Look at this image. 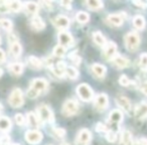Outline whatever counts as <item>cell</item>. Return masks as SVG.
<instances>
[{
    "label": "cell",
    "mask_w": 147,
    "mask_h": 145,
    "mask_svg": "<svg viewBox=\"0 0 147 145\" xmlns=\"http://www.w3.org/2000/svg\"><path fill=\"white\" fill-rule=\"evenodd\" d=\"M26 121H27V123H28L29 127L33 128L34 130H36V128L39 126V119H38V117L36 116V114L33 112L27 113Z\"/></svg>",
    "instance_id": "obj_21"
},
{
    "label": "cell",
    "mask_w": 147,
    "mask_h": 145,
    "mask_svg": "<svg viewBox=\"0 0 147 145\" xmlns=\"http://www.w3.org/2000/svg\"><path fill=\"white\" fill-rule=\"evenodd\" d=\"M2 75H3V71H2L1 69H0V77L2 76Z\"/></svg>",
    "instance_id": "obj_50"
},
{
    "label": "cell",
    "mask_w": 147,
    "mask_h": 145,
    "mask_svg": "<svg viewBox=\"0 0 147 145\" xmlns=\"http://www.w3.org/2000/svg\"><path fill=\"white\" fill-rule=\"evenodd\" d=\"M53 132H55V134L57 135V137H59V138H63V137H65V134H67V132H65V130L63 128H55Z\"/></svg>",
    "instance_id": "obj_40"
},
{
    "label": "cell",
    "mask_w": 147,
    "mask_h": 145,
    "mask_svg": "<svg viewBox=\"0 0 147 145\" xmlns=\"http://www.w3.org/2000/svg\"><path fill=\"white\" fill-rule=\"evenodd\" d=\"M123 20H124L123 16L121 14H118V13H113V14L108 15V17H107V21L113 26H121Z\"/></svg>",
    "instance_id": "obj_17"
},
{
    "label": "cell",
    "mask_w": 147,
    "mask_h": 145,
    "mask_svg": "<svg viewBox=\"0 0 147 145\" xmlns=\"http://www.w3.org/2000/svg\"><path fill=\"white\" fill-rule=\"evenodd\" d=\"M9 105L13 108H19L23 105L24 103V99H23V93L20 89L15 88L9 95L8 98Z\"/></svg>",
    "instance_id": "obj_3"
},
{
    "label": "cell",
    "mask_w": 147,
    "mask_h": 145,
    "mask_svg": "<svg viewBox=\"0 0 147 145\" xmlns=\"http://www.w3.org/2000/svg\"><path fill=\"white\" fill-rule=\"evenodd\" d=\"M93 40L96 45H98L99 47H105L107 43L106 41V38L105 36L100 32V31H95L93 33Z\"/></svg>",
    "instance_id": "obj_25"
},
{
    "label": "cell",
    "mask_w": 147,
    "mask_h": 145,
    "mask_svg": "<svg viewBox=\"0 0 147 145\" xmlns=\"http://www.w3.org/2000/svg\"><path fill=\"white\" fill-rule=\"evenodd\" d=\"M23 8H24L26 13H28L30 15H35L38 12L39 6L38 4H36L34 2H26L23 4Z\"/></svg>",
    "instance_id": "obj_22"
},
{
    "label": "cell",
    "mask_w": 147,
    "mask_h": 145,
    "mask_svg": "<svg viewBox=\"0 0 147 145\" xmlns=\"http://www.w3.org/2000/svg\"><path fill=\"white\" fill-rule=\"evenodd\" d=\"M59 4L63 7H65V9H71V1H61V2H59Z\"/></svg>",
    "instance_id": "obj_45"
},
{
    "label": "cell",
    "mask_w": 147,
    "mask_h": 145,
    "mask_svg": "<svg viewBox=\"0 0 147 145\" xmlns=\"http://www.w3.org/2000/svg\"><path fill=\"white\" fill-rule=\"evenodd\" d=\"M117 53V45L113 41H109L104 47V57L108 61H112Z\"/></svg>",
    "instance_id": "obj_9"
},
{
    "label": "cell",
    "mask_w": 147,
    "mask_h": 145,
    "mask_svg": "<svg viewBox=\"0 0 147 145\" xmlns=\"http://www.w3.org/2000/svg\"><path fill=\"white\" fill-rule=\"evenodd\" d=\"M139 65L140 67L143 69H147V53H143L140 55V59H139Z\"/></svg>",
    "instance_id": "obj_36"
},
{
    "label": "cell",
    "mask_w": 147,
    "mask_h": 145,
    "mask_svg": "<svg viewBox=\"0 0 147 145\" xmlns=\"http://www.w3.org/2000/svg\"><path fill=\"white\" fill-rule=\"evenodd\" d=\"M71 59H73L74 63H76L77 65H79L81 63V57L79 55H71Z\"/></svg>",
    "instance_id": "obj_44"
},
{
    "label": "cell",
    "mask_w": 147,
    "mask_h": 145,
    "mask_svg": "<svg viewBox=\"0 0 147 145\" xmlns=\"http://www.w3.org/2000/svg\"><path fill=\"white\" fill-rule=\"evenodd\" d=\"M116 103L118 104V106L120 107L122 110H124L126 113H129L132 109V105H131L130 101L128 98H126L123 95H118L116 98Z\"/></svg>",
    "instance_id": "obj_12"
},
{
    "label": "cell",
    "mask_w": 147,
    "mask_h": 145,
    "mask_svg": "<svg viewBox=\"0 0 147 145\" xmlns=\"http://www.w3.org/2000/svg\"><path fill=\"white\" fill-rule=\"evenodd\" d=\"M9 11L6 1H0V13H7Z\"/></svg>",
    "instance_id": "obj_41"
},
{
    "label": "cell",
    "mask_w": 147,
    "mask_h": 145,
    "mask_svg": "<svg viewBox=\"0 0 147 145\" xmlns=\"http://www.w3.org/2000/svg\"><path fill=\"white\" fill-rule=\"evenodd\" d=\"M85 4L91 10H99V9H102L103 6H104L102 1H98V0H89Z\"/></svg>",
    "instance_id": "obj_28"
},
{
    "label": "cell",
    "mask_w": 147,
    "mask_h": 145,
    "mask_svg": "<svg viewBox=\"0 0 147 145\" xmlns=\"http://www.w3.org/2000/svg\"><path fill=\"white\" fill-rule=\"evenodd\" d=\"M1 110H2V106H1V104H0V112H1Z\"/></svg>",
    "instance_id": "obj_51"
},
{
    "label": "cell",
    "mask_w": 147,
    "mask_h": 145,
    "mask_svg": "<svg viewBox=\"0 0 147 145\" xmlns=\"http://www.w3.org/2000/svg\"><path fill=\"white\" fill-rule=\"evenodd\" d=\"M79 111V104L77 101L69 99V100L65 101L63 105L61 108V113L63 116L65 117H71L73 115H76Z\"/></svg>",
    "instance_id": "obj_4"
},
{
    "label": "cell",
    "mask_w": 147,
    "mask_h": 145,
    "mask_svg": "<svg viewBox=\"0 0 147 145\" xmlns=\"http://www.w3.org/2000/svg\"><path fill=\"white\" fill-rule=\"evenodd\" d=\"M133 4L136 5L137 7H140V8H143V9L147 8V3L142 2V1H133Z\"/></svg>",
    "instance_id": "obj_43"
},
{
    "label": "cell",
    "mask_w": 147,
    "mask_h": 145,
    "mask_svg": "<svg viewBox=\"0 0 147 145\" xmlns=\"http://www.w3.org/2000/svg\"><path fill=\"white\" fill-rule=\"evenodd\" d=\"M37 115L38 119H40L42 122H53V112L47 105H40L37 107Z\"/></svg>",
    "instance_id": "obj_6"
},
{
    "label": "cell",
    "mask_w": 147,
    "mask_h": 145,
    "mask_svg": "<svg viewBox=\"0 0 147 145\" xmlns=\"http://www.w3.org/2000/svg\"><path fill=\"white\" fill-rule=\"evenodd\" d=\"M8 69L14 76H20L24 69V65L21 63H11L8 65Z\"/></svg>",
    "instance_id": "obj_20"
},
{
    "label": "cell",
    "mask_w": 147,
    "mask_h": 145,
    "mask_svg": "<svg viewBox=\"0 0 147 145\" xmlns=\"http://www.w3.org/2000/svg\"><path fill=\"white\" fill-rule=\"evenodd\" d=\"M0 26L2 27L4 30L11 31V29H12V27H13L12 21L7 18H1L0 19Z\"/></svg>",
    "instance_id": "obj_34"
},
{
    "label": "cell",
    "mask_w": 147,
    "mask_h": 145,
    "mask_svg": "<svg viewBox=\"0 0 147 145\" xmlns=\"http://www.w3.org/2000/svg\"><path fill=\"white\" fill-rule=\"evenodd\" d=\"M76 18H77V21L82 24H85L87 23L89 20H90V16L87 12H84V11H79L76 15Z\"/></svg>",
    "instance_id": "obj_33"
},
{
    "label": "cell",
    "mask_w": 147,
    "mask_h": 145,
    "mask_svg": "<svg viewBox=\"0 0 147 145\" xmlns=\"http://www.w3.org/2000/svg\"><path fill=\"white\" fill-rule=\"evenodd\" d=\"M65 69H67L65 63H63V61H59V63H57L55 65L51 67V71H53V74H55L57 77L61 78V77L65 75Z\"/></svg>",
    "instance_id": "obj_16"
},
{
    "label": "cell",
    "mask_w": 147,
    "mask_h": 145,
    "mask_svg": "<svg viewBox=\"0 0 147 145\" xmlns=\"http://www.w3.org/2000/svg\"><path fill=\"white\" fill-rule=\"evenodd\" d=\"M5 61H6V55H5L3 49H0V63H4Z\"/></svg>",
    "instance_id": "obj_46"
},
{
    "label": "cell",
    "mask_w": 147,
    "mask_h": 145,
    "mask_svg": "<svg viewBox=\"0 0 147 145\" xmlns=\"http://www.w3.org/2000/svg\"><path fill=\"white\" fill-rule=\"evenodd\" d=\"M140 90H141V92H142L143 94L147 96V82L143 83V84L141 85V86H140Z\"/></svg>",
    "instance_id": "obj_48"
},
{
    "label": "cell",
    "mask_w": 147,
    "mask_h": 145,
    "mask_svg": "<svg viewBox=\"0 0 147 145\" xmlns=\"http://www.w3.org/2000/svg\"><path fill=\"white\" fill-rule=\"evenodd\" d=\"M135 116L137 119H144L147 117V104L146 103H142V104L138 105V107L135 110Z\"/></svg>",
    "instance_id": "obj_24"
},
{
    "label": "cell",
    "mask_w": 147,
    "mask_h": 145,
    "mask_svg": "<svg viewBox=\"0 0 147 145\" xmlns=\"http://www.w3.org/2000/svg\"><path fill=\"white\" fill-rule=\"evenodd\" d=\"M92 140V133L88 129H82L79 131L77 135L76 143L77 145H88Z\"/></svg>",
    "instance_id": "obj_7"
},
{
    "label": "cell",
    "mask_w": 147,
    "mask_h": 145,
    "mask_svg": "<svg viewBox=\"0 0 147 145\" xmlns=\"http://www.w3.org/2000/svg\"><path fill=\"white\" fill-rule=\"evenodd\" d=\"M11 128V121L8 117L1 116L0 117V130L8 131Z\"/></svg>",
    "instance_id": "obj_30"
},
{
    "label": "cell",
    "mask_w": 147,
    "mask_h": 145,
    "mask_svg": "<svg viewBox=\"0 0 147 145\" xmlns=\"http://www.w3.org/2000/svg\"><path fill=\"white\" fill-rule=\"evenodd\" d=\"M14 120L15 122H16L17 125H19V126H21V125H24L25 124V118L24 116H23L22 114H16L14 116Z\"/></svg>",
    "instance_id": "obj_38"
},
{
    "label": "cell",
    "mask_w": 147,
    "mask_h": 145,
    "mask_svg": "<svg viewBox=\"0 0 147 145\" xmlns=\"http://www.w3.org/2000/svg\"><path fill=\"white\" fill-rule=\"evenodd\" d=\"M10 145H19V144H17V143H14V144H10Z\"/></svg>",
    "instance_id": "obj_52"
},
{
    "label": "cell",
    "mask_w": 147,
    "mask_h": 145,
    "mask_svg": "<svg viewBox=\"0 0 147 145\" xmlns=\"http://www.w3.org/2000/svg\"><path fill=\"white\" fill-rule=\"evenodd\" d=\"M41 4L45 6V9H49V10L53 9V3L51 2H49V1H43V2H41Z\"/></svg>",
    "instance_id": "obj_47"
},
{
    "label": "cell",
    "mask_w": 147,
    "mask_h": 145,
    "mask_svg": "<svg viewBox=\"0 0 147 145\" xmlns=\"http://www.w3.org/2000/svg\"><path fill=\"white\" fill-rule=\"evenodd\" d=\"M112 61L114 65L116 67H118V69H125V67H129V65H130V61L128 59H126L124 57H120V55H116Z\"/></svg>",
    "instance_id": "obj_18"
},
{
    "label": "cell",
    "mask_w": 147,
    "mask_h": 145,
    "mask_svg": "<svg viewBox=\"0 0 147 145\" xmlns=\"http://www.w3.org/2000/svg\"><path fill=\"white\" fill-rule=\"evenodd\" d=\"M119 84L123 87H127L130 85V80H129L126 75H122V76L119 78Z\"/></svg>",
    "instance_id": "obj_37"
},
{
    "label": "cell",
    "mask_w": 147,
    "mask_h": 145,
    "mask_svg": "<svg viewBox=\"0 0 147 145\" xmlns=\"http://www.w3.org/2000/svg\"><path fill=\"white\" fill-rule=\"evenodd\" d=\"M49 88V83L45 79H34L31 82L30 87L27 90V97L30 99L37 98L41 93L45 92Z\"/></svg>",
    "instance_id": "obj_1"
},
{
    "label": "cell",
    "mask_w": 147,
    "mask_h": 145,
    "mask_svg": "<svg viewBox=\"0 0 147 145\" xmlns=\"http://www.w3.org/2000/svg\"><path fill=\"white\" fill-rule=\"evenodd\" d=\"M53 22L55 27H57L59 29H61V30L69 28V19L67 16H65V15H59V16H57L53 20Z\"/></svg>",
    "instance_id": "obj_13"
},
{
    "label": "cell",
    "mask_w": 147,
    "mask_h": 145,
    "mask_svg": "<svg viewBox=\"0 0 147 145\" xmlns=\"http://www.w3.org/2000/svg\"><path fill=\"white\" fill-rule=\"evenodd\" d=\"M7 5H8L9 11L12 12H18L23 8V5L19 1H7Z\"/></svg>",
    "instance_id": "obj_31"
},
{
    "label": "cell",
    "mask_w": 147,
    "mask_h": 145,
    "mask_svg": "<svg viewBox=\"0 0 147 145\" xmlns=\"http://www.w3.org/2000/svg\"><path fill=\"white\" fill-rule=\"evenodd\" d=\"M106 139L109 141V142H115L117 139V134L116 132H114V131H108L107 132V135H106Z\"/></svg>",
    "instance_id": "obj_39"
},
{
    "label": "cell",
    "mask_w": 147,
    "mask_h": 145,
    "mask_svg": "<svg viewBox=\"0 0 147 145\" xmlns=\"http://www.w3.org/2000/svg\"><path fill=\"white\" fill-rule=\"evenodd\" d=\"M78 96L85 102H90L94 98V92L88 84H81L77 88Z\"/></svg>",
    "instance_id": "obj_5"
},
{
    "label": "cell",
    "mask_w": 147,
    "mask_h": 145,
    "mask_svg": "<svg viewBox=\"0 0 147 145\" xmlns=\"http://www.w3.org/2000/svg\"><path fill=\"white\" fill-rule=\"evenodd\" d=\"M21 53H22V47H21V45L18 41L10 43V53L13 57H19L21 55Z\"/></svg>",
    "instance_id": "obj_27"
},
{
    "label": "cell",
    "mask_w": 147,
    "mask_h": 145,
    "mask_svg": "<svg viewBox=\"0 0 147 145\" xmlns=\"http://www.w3.org/2000/svg\"><path fill=\"white\" fill-rule=\"evenodd\" d=\"M0 43H1V37H0Z\"/></svg>",
    "instance_id": "obj_54"
},
{
    "label": "cell",
    "mask_w": 147,
    "mask_h": 145,
    "mask_svg": "<svg viewBox=\"0 0 147 145\" xmlns=\"http://www.w3.org/2000/svg\"><path fill=\"white\" fill-rule=\"evenodd\" d=\"M65 53V47H61V45H57L53 49V55L55 57H63Z\"/></svg>",
    "instance_id": "obj_35"
},
{
    "label": "cell",
    "mask_w": 147,
    "mask_h": 145,
    "mask_svg": "<svg viewBox=\"0 0 147 145\" xmlns=\"http://www.w3.org/2000/svg\"><path fill=\"white\" fill-rule=\"evenodd\" d=\"M27 63L30 67L34 69H39L42 67L43 63L41 61V59H39L38 57H34V55H30V57L27 59Z\"/></svg>",
    "instance_id": "obj_23"
},
{
    "label": "cell",
    "mask_w": 147,
    "mask_h": 145,
    "mask_svg": "<svg viewBox=\"0 0 147 145\" xmlns=\"http://www.w3.org/2000/svg\"><path fill=\"white\" fill-rule=\"evenodd\" d=\"M145 24H146V22H145L144 17L141 16V15H136L133 18V25H134L135 28L141 30V29H143L145 27Z\"/></svg>",
    "instance_id": "obj_29"
},
{
    "label": "cell",
    "mask_w": 147,
    "mask_h": 145,
    "mask_svg": "<svg viewBox=\"0 0 147 145\" xmlns=\"http://www.w3.org/2000/svg\"><path fill=\"white\" fill-rule=\"evenodd\" d=\"M65 75L69 79H71V80H75L79 77V71L76 67H67L65 71Z\"/></svg>",
    "instance_id": "obj_32"
},
{
    "label": "cell",
    "mask_w": 147,
    "mask_h": 145,
    "mask_svg": "<svg viewBox=\"0 0 147 145\" xmlns=\"http://www.w3.org/2000/svg\"><path fill=\"white\" fill-rule=\"evenodd\" d=\"M96 131L97 132H105V131H108V128L103 123H98L96 125Z\"/></svg>",
    "instance_id": "obj_42"
},
{
    "label": "cell",
    "mask_w": 147,
    "mask_h": 145,
    "mask_svg": "<svg viewBox=\"0 0 147 145\" xmlns=\"http://www.w3.org/2000/svg\"><path fill=\"white\" fill-rule=\"evenodd\" d=\"M25 140L29 144H38L42 140V133L38 130H28L25 133Z\"/></svg>",
    "instance_id": "obj_8"
},
{
    "label": "cell",
    "mask_w": 147,
    "mask_h": 145,
    "mask_svg": "<svg viewBox=\"0 0 147 145\" xmlns=\"http://www.w3.org/2000/svg\"><path fill=\"white\" fill-rule=\"evenodd\" d=\"M120 145H133L132 134L130 133V131H128V130L123 131L122 136H121Z\"/></svg>",
    "instance_id": "obj_26"
},
{
    "label": "cell",
    "mask_w": 147,
    "mask_h": 145,
    "mask_svg": "<svg viewBox=\"0 0 147 145\" xmlns=\"http://www.w3.org/2000/svg\"><path fill=\"white\" fill-rule=\"evenodd\" d=\"M57 38H59V45L65 47H71L74 43V38L71 36V34L67 31H61L57 35Z\"/></svg>",
    "instance_id": "obj_11"
},
{
    "label": "cell",
    "mask_w": 147,
    "mask_h": 145,
    "mask_svg": "<svg viewBox=\"0 0 147 145\" xmlns=\"http://www.w3.org/2000/svg\"><path fill=\"white\" fill-rule=\"evenodd\" d=\"M29 23H30L31 28H32L33 30H36V31L42 30V29L45 27V21L41 19V17L36 16V15H34V16L30 19V22H29Z\"/></svg>",
    "instance_id": "obj_14"
},
{
    "label": "cell",
    "mask_w": 147,
    "mask_h": 145,
    "mask_svg": "<svg viewBox=\"0 0 147 145\" xmlns=\"http://www.w3.org/2000/svg\"><path fill=\"white\" fill-rule=\"evenodd\" d=\"M91 69H92L94 76L99 79L104 78L105 75H106V73H107L106 67L103 65H100V63H94V65L91 67Z\"/></svg>",
    "instance_id": "obj_15"
},
{
    "label": "cell",
    "mask_w": 147,
    "mask_h": 145,
    "mask_svg": "<svg viewBox=\"0 0 147 145\" xmlns=\"http://www.w3.org/2000/svg\"><path fill=\"white\" fill-rule=\"evenodd\" d=\"M108 104H109V99L106 94H99V95H97V97L95 98L94 105L97 110H99V111L105 110V109L108 107Z\"/></svg>",
    "instance_id": "obj_10"
},
{
    "label": "cell",
    "mask_w": 147,
    "mask_h": 145,
    "mask_svg": "<svg viewBox=\"0 0 147 145\" xmlns=\"http://www.w3.org/2000/svg\"><path fill=\"white\" fill-rule=\"evenodd\" d=\"M61 145H69V144H67V143H65V144H61Z\"/></svg>",
    "instance_id": "obj_53"
},
{
    "label": "cell",
    "mask_w": 147,
    "mask_h": 145,
    "mask_svg": "<svg viewBox=\"0 0 147 145\" xmlns=\"http://www.w3.org/2000/svg\"><path fill=\"white\" fill-rule=\"evenodd\" d=\"M136 145H147V138H140L136 141Z\"/></svg>",
    "instance_id": "obj_49"
},
{
    "label": "cell",
    "mask_w": 147,
    "mask_h": 145,
    "mask_svg": "<svg viewBox=\"0 0 147 145\" xmlns=\"http://www.w3.org/2000/svg\"><path fill=\"white\" fill-rule=\"evenodd\" d=\"M125 41V47L129 51H134L138 49L139 45H140V36L138 35V33L131 31L128 32L124 37Z\"/></svg>",
    "instance_id": "obj_2"
},
{
    "label": "cell",
    "mask_w": 147,
    "mask_h": 145,
    "mask_svg": "<svg viewBox=\"0 0 147 145\" xmlns=\"http://www.w3.org/2000/svg\"><path fill=\"white\" fill-rule=\"evenodd\" d=\"M123 120V114L119 110H113L109 115V122L113 125H118Z\"/></svg>",
    "instance_id": "obj_19"
}]
</instances>
